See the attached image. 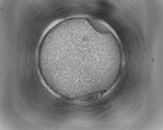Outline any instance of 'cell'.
I'll use <instances>...</instances> for the list:
<instances>
[{"label":"cell","instance_id":"obj_1","mask_svg":"<svg viewBox=\"0 0 163 130\" xmlns=\"http://www.w3.org/2000/svg\"><path fill=\"white\" fill-rule=\"evenodd\" d=\"M92 42L89 36L59 33L51 45L46 64L50 74L61 80L88 79L95 68Z\"/></svg>","mask_w":163,"mask_h":130},{"label":"cell","instance_id":"obj_2","mask_svg":"<svg viewBox=\"0 0 163 130\" xmlns=\"http://www.w3.org/2000/svg\"><path fill=\"white\" fill-rule=\"evenodd\" d=\"M87 20L93 28L98 32L105 34L111 32L108 28L98 21L91 19H88Z\"/></svg>","mask_w":163,"mask_h":130}]
</instances>
